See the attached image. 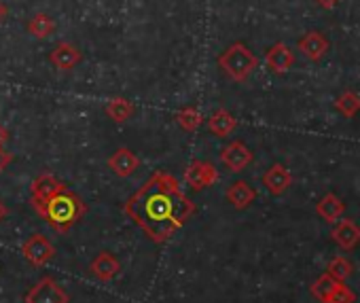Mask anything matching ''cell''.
<instances>
[{
  "mask_svg": "<svg viewBox=\"0 0 360 303\" xmlns=\"http://www.w3.org/2000/svg\"><path fill=\"white\" fill-rule=\"evenodd\" d=\"M104 110L115 123H123L134 115V104L129 100H125V98H112V100H108Z\"/></svg>",
  "mask_w": 360,
  "mask_h": 303,
  "instance_id": "ac0fdd59",
  "label": "cell"
},
{
  "mask_svg": "<svg viewBox=\"0 0 360 303\" xmlns=\"http://www.w3.org/2000/svg\"><path fill=\"white\" fill-rule=\"evenodd\" d=\"M297 45H299V51L311 62H320L328 51V41L324 39L322 32H307L299 39Z\"/></svg>",
  "mask_w": 360,
  "mask_h": 303,
  "instance_id": "7c38bea8",
  "label": "cell"
},
{
  "mask_svg": "<svg viewBox=\"0 0 360 303\" xmlns=\"http://www.w3.org/2000/svg\"><path fill=\"white\" fill-rule=\"evenodd\" d=\"M292 183L290 172L282 166V164H274L265 174H263V185L267 187V191L271 195H282Z\"/></svg>",
  "mask_w": 360,
  "mask_h": 303,
  "instance_id": "5bb4252c",
  "label": "cell"
},
{
  "mask_svg": "<svg viewBox=\"0 0 360 303\" xmlns=\"http://www.w3.org/2000/svg\"><path fill=\"white\" fill-rule=\"evenodd\" d=\"M176 123L185 131H195L204 123V115L200 112L198 106H185L176 112Z\"/></svg>",
  "mask_w": 360,
  "mask_h": 303,
  "instance_id": "d6986e66",
  "label": "cell"
},
{
  "mask_svg": "<svg viewBox=\"0 0 360 303\" xmlns=\"http://www.w3.org/2000/svg\"><path fill=\"white\" fill-rule=\"evenodd\" d=\"M316 3L322 7V9H326V11H330V9H335L337 5H339V0H316Z\"/></svg>",
  "mask_w": 360,
  "mask_h": 303,
  "instance_id": "cb8c5ba5",
  "label": "cell"
},
{
  "mask_svg": "<svg viewBox=\"0 0 360 303\" xmlns=\"http://www.w3.org/2000/svg\"><path fill=\"white\" fill-rule=\"evenodd\" d=\"M26 303H68V292L51 276L41 278L24 297Z\"/></svg>",
  "mask_w": 360,
  "mask_h": 303,
  "instance_id": "277c9868",
  "label": "cell"
},
{
  "mask_svg": "<svg viewBox=\"0 0 360 303\" xmlns=\"http://www.w3.org/2000/svg\"><path fill=\"white\" fill-rule=\"evenodd\" d=\"M7 217H9V208L3 200H0V221H5Z\"/></svg>",
  "mask_w": 360,
  "mask_h": 303,
  "instance_id": "484cf974",
  "label": "cell"
},
{
  "mask_svg": "<svg viewBox=\"0 0 360 303\" xmlns=\"http://www.w3.org/2000/svg\"><path fill=\"white\" fill-rule=\"evenodd\" d=\"M185 181L193 191H202L206 187H212L219 181V170L210 162L195 160L185 170Z\"/></svg>",
  "mask_w": 360,
  "mask_h": 303,
  "instance_id": "52a82bcc",
  "label": "cell"
},
{
  "mask_svg": "<svg viewBox=\"0 0 360 303\" xmlns=\"http://www.w3.org/2000/svg\"><path fill=\"white\" fill-rule=\"evenodd\" d=\"M219 66L231 81L244 83L257 70L259 58L244 43H233L219 56Z\"/></svg>",
  "mask_w": 360,
  "mask_h": 303,
  "instance_id": "3957f363",
  "label": "cell"
},
{
  "mask_svg": "<svg viewBox=\"0 0 360 303\" xmlns=\"http://www.w3.org/2000/svg\"><path fill=\"white\" fill-rule=\"evenodd\" d=\"M335 106H337V110L343 112L345 117H354V115L360 110V96L354 94V91H343V94L337 98Z\"/></svg>",
  "mask_w": 360,
  "mask_h": 303,
  "instance_id": "44dd1931",
  "label": "cell"
},
{
  "mask_svg": "<svg viewBox=\"0 0 360 303\" xmlns=\"http://www.w3.org/2000/svg\"><path fill=\"white\" fill-rule=\"evenodd\" d=\"M123 212L150 242L163 244L195 214V204L185 195L174 174L153 172L123 204Z\"/></svg>",
  "mask_w": 360,
  "mask_h": 303,
  "instance_id": "6da1fadb",
  "label": "cell"
},
{
  "mask_svg": "<svg viewBox=\"0 0 360 303\" xmlns=\"http://www.w3.org/2000/svg\"><path fill=\"white\" fill-rule=\"evenodd\" d=\"M62 189H66V185L62 181H58L53 174H41L30 187V191H32V198H30L32 208L43 217L45 210H47V204L51 202V198H56Z\"/></svg>",
  "mask_w": 360,
  "mask_h": 303,
  "instance_id": "5b68a950",
  "label": "cell"
},
{
  "mask_svg": "<svg viewBox=\"0 0 360 303\" xmlns=\"http://www.w3.org/2000/svg\"><path fill=\"white\" fill-rule=\"evenodd\" d=\"M265 64L271 72L284 75L286 70H290V66L295 64V56L292 51L284 45V43H276L274 47L267 49L265 53Z\"/></svg>",
  "mask_w": 360,
  "mask_h": 303,
  "instance_id": "4fadbf2b",
  "label": "cell"
},
{
  "mask_svg": "<svg viewBox=\"0 0 360 303\" xmlns=\"http://www.w3.org/2000/svg\"><path fill=\"white\" fill-rule=\"evenodd\" d=\"M318 212H320L326 221H335L337 217H341V212H343V204H341V200H339V198H335V195H326V198H322V202L318 204Z\"/></svg>",
  "mask_w": 360,
  "mask_h": 303,
  "instance_id": "7402d4cb",
  "label": "cell"
},
{
  "mask_svg": "<svg viewBox=\"0 0 360 303\" xmlns=\"http://www.w3.org/2000/svg\"><path fill=\"white\" fill-rule=\"evenodd\" d=\"M108 168H110L119 179H129V176L140 168V160H138V155L134 153L131 148L121 146V148H117L115 153L108 157Z\"/></svg>",
  "mask_w": 360,
  "mask_h": 303,
  "instance_id": "9c48e42d",
  "label": "cell"
},
{
  "mask_svg": "<svg viewBox=\"0 0 360 303\" xmlns=\"http://www.w3.org/2000/svg\"><path fill=\"white\" fill-rule=\"evenodd\" d=\"M9 138H11L9 129H7V127H3V125H0V146H5V144L9 142Z\"/></svg>",
  "mask_w": 360,
  "mask_h": 303,
  "instance_id": "d4e9b609",
  "label": "cell"
},
{
  "mask_svg": "<svg viewBox=\"0 0 360 303\" xmlns=\"http://www.w3.org/2000/svg\"><path fill=\"white\" fill-rule=\"evenodd\" d=\"M81 60H83L81 49L77 45H72V43H66V41L64 43H58L53 47V51L49 53V62L58 70H62V72H68V70L77 68L81 64Z\"/></svg>",
  "mask_w": 360,
  "mask_h": 303,
  "instance_id": "ba28073f",
  "label": "cell"
},
{
  "mask_svg": "<svg viewBox=\"0 0 360 303\" xmlns=\"http://www.w3.org/2000/svg\"><path fill=\"white\" fill-rule=\"evenodd\" d=\"M89 271H91L100 282H110V280H115V278L121 273V263L117 261V257H115L112 252L104 250V252H100V254L91 261Z\"/></svg>",
  "mask_w": 360,
  "mask_h": 303,
  "instance_id": "8fae6325",
  "label": "cell"
},
{
  "mask_svg": "<svg viewBox=\"0 0 360 303\" xmlns=\"http://www.w3.org/2000/svg\"><path fill=\"white\" fill-rule=\"evenodd\" d=\"M28 32L34 37V39H41V41H45V39H49L53 32H56V22L47 15V13H34L32 18H30V22H28Z\"/></svg>",
  "mask_w": 360,
  "mask_h": 303,
  "instance_id": "e0dca14e",
  "label": "cell"
},
{
  "mask_svg": "<svg viewBox=\"0 0 360 303\" xmlns=\"http://www.w3.org/2000/svg\"><path fill=\"white\" fill-rule=\"evenodd\" d=\"M221 162L231 170V172H242L250 162H252V153H250V148L236 140L231 144H227L223 150H221Z\"/></svg>",
  "mask_w": 360,
  "mask_h": 303,
  "instance_id": "30bf717a",
  "label": "cell"
},
{
  "mask_svg": "<svg viewBox=\"0 0 360 303\" xmlns=\"http://www.w3.org/2000/svg\"><path fill=\"white\" fill-rule=\"evenodd\" d=\"M22 254L28 263H32L34 267H43L47 265L53 257H56V246L41 233L30 236L24 244H22Z\"/></svg>",
  "mask_w": 360,
  "mask_h": 303,
  "instance_id": "8992f818",
  "label": "cell"
},
{
  "mask_svg": "<svg viewBox=\"0 0 360 303\" xmlns=\"http://www.w3.org/2000/svg\"><path fill=\"white\" fill-rule=\"evenodd\" d=\"M255 198H257V191H255L248 183H244V181H238V183H233V185L227 189V200H229V204H231L233 208H238V210L248 208V206L255 202Z\"/></svg>",
  "mask_w": 360,
  "mask_h": 303,
  "instance_id": "2e32d148",
  "label": "cell"
},
{
  "mask_svg": "<svg viewBox=\"0 0 360 303\" xmlns=\"http://www.w3.org/2000/svg\"><path fill=\"white\" fill-rule=\"evenodd\" d=\"M87 206L83 204V200L70 191L68 187L62 189L56 198H51V202L47 204V210L43 214V219L47 221V225L60 233L68 231L70 227H75L81 217L85 214Z\"/></svg>",
  "mask_w": 360,
  "mask_h": 303,
  "instance_id": "7a4b0ae2",
  "label": "cell"
},
{
  "mask_svg": "<svg viewBox=\"0 0 360 303\" xmlns=\"http://www.w3.org/2000/svg\"><path fill=\"white\" fill-rule=\"evenodd\" d=\"M333 236H335V240H337L343 248H349V246H354V244L358 242L360 231H358V227H356L354 223H349V221H341V223L335 227Z\"/></svg>",
  "mask_w": 360,
  "mask_h": 303,
  "instance_id": "ffe728a7",
  "label": "cell"
},
{
  "mask_svg": "<svg viewBox=\"0 0 360 303\" xmlns=\"http://www.w3.org/2000/svg\"><path fill=\"white\" fill-rule=\"evenodd\" d=\"M13 153H9V150H5V146H0V172H5L11 164H13Z\"/></svg>",
  "mask_w": 360,
  "mask_h": 303,
  "instance_id": "603a6c76",
  "label": "cell"
},
{
  "mask_svg": "<svg viewBox=\"0 0 360 303\" xmlns=\"http://www.w3.org/2000/svg\"><path fill=\"white\" fill-rule=\"evenodd\" d=\"M9 15V9H7V5L0 0V22H5V18Z\"/></svg>",
  "mask_w": 360,
  "mask_h": 303,
  "instance_id": "4316f807",
  "label": "cell"
},
{
  "mask_svg": "<svg viewBox=\"0 0 360 303\" xmlns=\"http://www.w3.org/2000/svg\"><path fill=\"white\" fill-rule=\"evenodd\" d=\"M236 125H238L236 117H233L229 110H225V108H217V110L210 115V119H208L210 131H212L214 136H219V138H227V136L236 129Z\"/></svg>",
  "mask_w": 360,
  "mask_h": 303,
  "instance_id": "9a60e30c",
  "label": "cell"
}]
</instances>
